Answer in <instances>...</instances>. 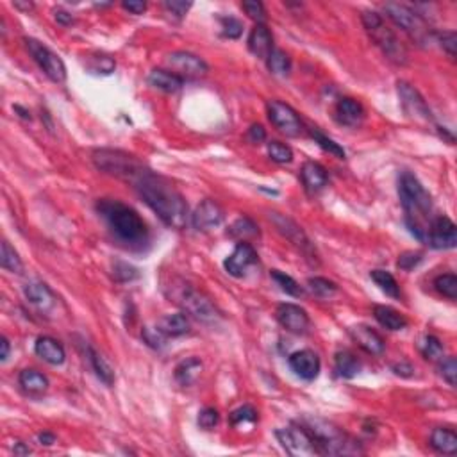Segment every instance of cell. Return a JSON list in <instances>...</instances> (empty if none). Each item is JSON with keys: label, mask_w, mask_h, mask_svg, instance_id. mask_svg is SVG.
<instances>
[{"label": "cell", "mask_w": 457, "mask_h": 457, "mask_svg": "<svg viewBox=\"0 0 457 457\" xmlns=\"http://www.w3.org/2000/svg\"><path fill=\"white\" fill-rule=\"evenodd\" d=\"M134 186L139 197L145 200V204L154 211L155 215L163 220L164 225L177 229V231L186 227L188 220H190V209H188L186 200L167 179L148 170L143 177L136 181Z\"/></svg>", "instance_id": "1"}, {"label": "cell", "mask_w": 457, "mask_h": 457, "mask_svg": "<svg viewBox=\"0 0 457 457\" xmlns=\"http://www.w3.org/2000/svg\"><path fill=\"white\" fill-rule=\"evenodd\" d=\"M97 213L124 247L139 251L148 243V227L136 209L115 199H100Z\"/></svg>", "instance_id": "2"}, {"label": "cell", "mask_w": 457, "mask_h": 457, "mask_svg": "<svg viewBox=\"0 0 457 457\" xmlns=\"http://www.w3.org/2000/svg\"><path fill=\"white\" fill-rule=\"evenodd\" d=\"M398 197H400L404 218L411 234L421 243H427L430 222L434 220L433 197L423 184L411 171H402L398 179Z\"/></svg>", "instance_id": "3"}, {"label": "cell", "mask_w": 457, "mask_h": 457, "mask_svg": "<svg viewBox=\"0 0 457 457\" xmlns=\"http://www.w3.org/2000/svg\"><path fill=\"white\" fill-rule=\"evenodd\" d=\"M300 423L313 436L318 456H356L365 452L354 437H350L330 421L322 418H304Z\"/></svg>", "instance_id": "4"}, {"label": "cell", "mask_w": 457, "mask_h": 457, "mask_svg": "<svg viewBox=\"0 0 457 457\" xmlns=\"http://www.w3.org/2000/svg\"><path fill=\"white\" fill-rule=\"evenodd\" d=\"M361 22L365 31L368 32L370 40L374 41L375 47L384 54L391 63L406 64L407 63V48L402 43L400 38L395 34L393 29L386 24L382 15L375 11H363Z\"/></svg>", "instance_id": "5"}, {"label": "cell", "mask_w": 457, "mask_h": 457, "mask_svg": "<svg viewBox=\"0 0 457 457\" xmlns=\"http://www.w3.org/2000/svg\"><path fill=\"white\" fill-rule=\"evenodd\" d=\"M384 13L397 27H400L420 47H427L436 40L434 29L430 27L426 16L420 15L416 9L397 4V2H388V4H384Z\"/></svg>", "instance_id": "6"}, {"label": "cell", "mask_w": 457, "mask_h": 457, "mask_svg": "<svg viewBox=\"0 0 457 457\" xmlns=\"http://www.w3.org/2000/svg\"><path fill=\"white\" fill-rule=\"evenodd\" d=\"M93 163L104 174L131 181L132 184L148 171V168L136 155L124 150H113V148H99L93 152Z\"/></svg>", "instance_id": "7"}, {"label": "cell", "mask_w": 457, "mask_h": 457, "mask_svg": "<svg viewBox=\"0 0 457 457\" xmlns=\"http://www.w3.org/2000/svg\"><path fill=\"white\" fill-rule=\"evenodd\" d=\"M170 297L174 298L175 304H179L183 311L190 316L202 323H216L220 318L218 309L215 304L211 302L209 298L202 293V291L195 290L193 286L186 283H181L179 286H171Z\"/></svg>", "instance_id": "8"}, {"label": "cell", "mask_w": 457, "mask_h": 457, "mask_svg": "<svg viewBox=\"0 0 457 457\" xmlns=\"http://www.w3.org/2000/svg\"><path fill=\"white\" fill-rule=\"evenodd\" d=\"M279 443L283 445L290 456L293 457H311L318 456V449L314 443L313 436L302 423H290L284 429H279L275 433Z\"/></svg>", "instance_id": "9"}, {"label": "cell", "mask_w": 457, "mask_h": 457, "mask_svg": "<svg viewBox=\"0 0 457 457\" xmlns=\"http://www.w3.org/2000/svg\"><path fill=\"white\" fill-rule=\"evenodd\" d=\"M24 43L32 59L36 61L38 66L43 70V73L52 83L63 84L66 80V66L56 52H52L50 48L45 47L41 41L34 40V38H24Z\"/></svg>", "instance_id": "10"}, {"label": "cell", "mask_w": 457, "mask_h": 457, "mask_svg": "<svg viewBox=\"0 0 457 457\" xmlns=\"http://www.w3.org/2000/svg\"><path fill=\"white\" fill-rule=\"evenodd\" d=\"M268 218H270V222L277 227V231L281 232V234H283L284 238L293 245V247H297L298 251L306 255L307 261L311 262L318 261V254H316V248H314L313 241H311L309 236L304 232V229L298 225L297 222L288 218L286 215H281V213H277V211H272L270 215H268Z\"/></svg>", "instance_id": "11"}, {"label": "cell", "mask_w": 457, "mask_h": 457, "mask_svg": "<svg viewBox=\"0 0 457 457\" xmlns=\"http://www.w3.org/2000/svg\"><path fill=\"white\" fill-rule=\"evenodd\" d=\"M268 118H270L272 125L277 129L279 132L290 136V138H297L304 132V124L298 113L291 108L290 104L283 102V100H270L267 106Z\"/></svg>", "instance_id": "12"}, {"label": "cell", "mask_w": 457, "mask_h": 457, "mask_svg": "<svg viewBox=\"0 0 457 457\" xmlns=\"http://www.w3.org/2000/svg\"><path fill=\"white\" fill-rule=\"evenodd\" d=\"M167 64L170 66V72L177 73L183 79H199V77L207 76V72H209V66L202 57L186 50H177L168 54Z\"/></svg>", "instance_id": "13"}, {"label": "cell", "mask_w": 457, "mask_h": 457, "mask_svg": "<svg viewBox=\"0 0 457 457\" xmlns=\"http://www.w3.org/2000/svg\"><path fill=\"white\" fill-rule=\"evenodd\" d=\"M397 92L400 97V104L407 116L418 120V122H426V124H433L434 116L430 113L429 106L423 100V97L420 95L416 87L411 86L406 80H398L397 83Z\"/></svg>", "instance_id": "14"}, {"label": "cell", "mask_w": 457, "mask_h": 457, "mask_svg": "<svg viewBox=\"0 0 457 457\" xmlns=\"http://www.w3.org/2000/svg\"><path fill=\"white\" fill-rule=\"evenodd\" d=\"M457 229L449 216H434L427 232V245L436 251H449L456 247Z\"/></svg>", "instance_id": "15"}, {"label": "cell", "mask_w": 457, "mask_h": 457, "mask_svg": "<svg viewBox=\"0 0 457 457\" xmlns=\"http://www.w3.org/2000/svg\"><path fill=\"white\" fill-rule=\"evenodd\" d=\"M223 220H225V211L213 199L202 200V202L197 206L195 213L191 215V223H193V227L200 232L213 231V229L222 225Z\"/></svg>", "instance_id": "16"}, {"label": "cell", "mask_w": 457, "mask_h": 457, "mask_svg": "<svg viewBox=\"0 0 457 457\" xmlns=\"http://www.w3.org/2000/svg\"><path fill=\"white\" fill-rule=\"evenodd\" d=\"M258 262V252L248 241H239L232 254L223 261V268L232 277H243Z\"/></svg>", "instance_id": "17"}, {"label": "cell", "mask_w": 457, "mask_h": 457, "mask_svg": "<svg viewBox=\"0 0 457 457\" xmlns=\"http://www.w3.org/2000/svg\"><path fill=\"white\" fill-rule=\"evenodd\" d=\"M275 316H277V322L281 323L288 332L306 334L311 325L307 311L302 309L300 306H297V304H281V306H277Z\"/></svg>", "instance_id": "18"}, {"label": "cell", "mask_w": 457, "mask_h": 457, "mask_svg": "<svg viewBox=\"0 0 457 457\" xmlns=\"http://www.w3.org/2000/svg\"><path fill=\"white\" fill-rule=\"evenodd\" d=\"M288 365H290L291 372H293L297 377H300L302 381H314L318 377L320 368H322V363H320V358L316 352L309 349L298 350V352H293V354L288 358Z\"/></svg>", "instance_id": "19"}, {"label": "cell", "mask_w": 457, "mask_h": 457, "mask_svg": "<svg viewBox=\"0 0 457 457\" xmlns=\"http://www.w3.org/2000/svg\"><path fill=\"white\" fill-rule=\"evenodd\" d=\"M350 336L358 343V346H361L366 354L370 356H382L386 350L384 339L381 338V334L375 332L374 329L366 325H356L352 329H349Z\"/></svg>", "instance_id": "20"}, {"label": "cell", "mask_w": 457, "mask_h": 457, "mask_svg": "<svg viewBox=\"0 0 457 457\" xmlns=\"http://www.w3.org/2000/svg\"><path fill=\"white\" fill-rule=\"evenodd\" d=\"M334 116H336V120H338L342 125L358 127V125H361L363 118H365V109H363L361 102H358V100L352 99V97H343V99H339L338 104H336Z\"/></svg>", "instance_id": "21"}, {"label": "cell", "mask_w": 457, "mask_h": 457, "mask_svg": "<svg viewBox=\"0 0 457 457\" xmlns=\"http://www.w3.org/2000/svg\"><path fill=\"white\" fill-rule=\"evenodd\" d=\"M34 352H36L38 358L43 359L45 363L52 366L63 365L64 359H66L64 346L57 339L50 338V336H40L34 343Z\"/></svg>", "instance_id": "22"}, {"label": "cell", "mask_w": 457, "mask_h": 457, "mask_svg": "<svg viewBox=\"0 0 457 457\" xmlns=\"http://www.w3.org/2000/svg\"><path fill=\"white\" fill-rule=\"evenodd\" d=\"M300 179H302L304 188H306L309 193H316V191L323 190L329 183V174H327L325 168L322 167L316 161H306L300 170Z\"/></svg>", "instance_id": "23"}, {"label": "cell", "mask_w": 457, "mask_h": 457, "mask_svg": "<svg viewBox=\"0 0 457 457\" xmlns=\"http://www.w3.org/2000/svg\"><path fill=\"white\" fill-rule=\"evenodd\" d=\"M248 50L254 54L255 57L267 59L268 54L274 50V38L267 25L258 24L248 34Z\"/></svg>", "instance_id": "24"}, {"label": "cell", "mask_w": 457, "mask_h": 457, "mask_svg": "<svg viewBox=\"0 0 457 457\" xmlns=\"http://www.w3.org/2000/svg\"><path fill=\"white\" fill-rule=\"evenodd\" d=\"M148 84L155 90L164 93H175L179 92L184 86V79L177 73L170 72V70H163V68H155L148 73Z\"/></svg>", "instance_id": "25"}, {"label": "cell", "mask_w": 457, "mask_h": 457, "mask_svg": "<svg viewBox=\"0 0 457 457\" xmlns=\"http://www.w3.org/2000/svg\"><path fill=\"white\" fill-rule=\"evenodd\" d=\"M24 295L32 306H36L41 311H47L54 306V295H52L50 288L43 283H38V281L25 284Z\"/></svg>", "instance_id": "26"}, {"label": "cell", "mask_w": 457, "mask_h": 457, "mask_svg": "<svg viewBox=\"0 0 457 457\" xmlns=\"http://www.w3.org/2000/svg\"><path fill=\"white\" fill-rule=\"evenodd\" d=\"M202 374V361L199 358H188L184 361H181L179 365L175 366V381L179 382L181 386L188 388L193 386L197 382V379Z\"/></svg>", "instance_id": "27"}, {"label": "cell", "mask_w": 457, "mask_h": 457, "mask_svg": "<svg viewBox=\"0 0 457 457\" xmlns=\"http://www.w3.org/2000/svg\"><path fill=\"white\" fill-rule=\"evenodd\" d=\"M157 327L163 330L167 338H179V336L190 332V318H188L186 313L167 314L160 320Z\"/></svg>", "instance_id": "28"}, {"label": "cell", "mask_w": 457, "mask_h": 457, "mask_svg": "<svg viewBox=\"0 0 457 457\" xmlns=\"http://www.w3.org/2000/svg\"><path fill=\"white\" fill-rule=\"evenodd\" d=\"M374 316L384 329L388 330H402L407 327V318L400 311L393 309L390 306H375Z\"/></svg>", "instance_id": "29"}, {"label": "cell", "mask_w": 457, "mask_h": 457, "mask_svg": "<svg viewBox=\"0 0 457 457\" xmlns=\"http://www.w3.org/2000/svg\"><path fill=\"white\" fill-rule=\"evenodd\" d=\"M430 447L436 452L445 454V456H456L457 454V436L452 429H443L437 427L430 434Z\"/></svg>", "instance_id": "30"}, {"label": "cell", "mask_w": 457, "mask_h": 457, "mask_svg": "<svg viewBox=\"0 0 457 457\" xmlns=\"http://www.w3.org/2000/svg\"><path fill=\"white\" fill-rule=\"evenodd\" d=\"M334 368L336 374L343 379H352L359 374L361 370V363L356 358L354 352L350 350H338L334 356Z\"/></svg>", "instance_id": "31"}, {"label": "cell", "mask_w": 457, "mask_h": 457, "mask_svg": "<svg viewBox=\"0 0 457 457\" xmlns=\"http://www.w3.org/2000/svg\"><path fill=\"white\" fill-rule=\"evenodd\" d=\"M86 358L87 361H90V365H92L97 377L106 386H113V382H115V370H113L111 365L104 359V356L100 354V352H97L93 346L86 345Z\"/></svg>", "instance_id": "32"}, {"label": "cell", "mask_w": 457, "mask_h": 457, "mask_svg": "<svg viewBox=\"0 0 457 457\" xmlns=\"http://www.w3.org/2000/svg\"><path fill=\"white\" fill-rule=\"evenodd\" d=\"M18 382H20L22 390L29 395H41L48 390V379L41 372L32 370V368L22 372Z\"/></svg>", "instance_id": "33"}, {"label": "cell", "mask_w": 457, "mask_h": 457, "mask_svg": "<svg viewBox=\"0 0 457 457\" xmlns=\"http://www.w3.org/2000/svg\"><path fill=\"white\" fill-rule=\"evenodd\" d=\"M227 234L231 236L232 239H236V241H248V239L258 238L259 227L255 225V222L252 218H248V216H241V218H238L231 227H229Z\"/></svg>", "instance_id": "34"}, {"label": "cell", "mask_w": 457, "mask_h": 457, "mask_svg": "<svg viewBox=\"0 0 457 457\" xmlns=\"http://www.w3.org/2000/svg\"><path fill=\"white\" fill-rule=\"evenodd\" d=\"M418 349H420L421 356L427 361H442L443 359V343L442 339L433 336V334H426L421 336L418 342Z\"/></svg>", "instance_id": "35"}, {"label": "cell", "mask_w": 457, "mask_h": 457, "mask_svg": "<svg viewBox=\"0 0 457 457\" xmlns=\"http://www.w3.org/2000/svg\"><path fill=\"white\" fill-rule=\"evenodd\" d=\"M267 64H268V70H270L274 76L286 77L288 73L291 72L290 56H288L284 50H281V48H274V50L268 54Z\"/></svg>", "instance_id": "36"}, {"label": "cell", "mask_w": 457, "mask_h": 457, "mask_svg": "<svg viewBox=\"0 0 457 457\" xmlns=\"http://www.w3.org/2000/svg\"><path fill=\"white\" fill-rule=\"evenodd\" d=\"M370 277H372V281H374V283L377 284V286L381 288L386 295H388V297L400 298V286H398V283L395 281V277L390 274V272L372 270Z\"/></svg>", "instance_id": "37"}, {"label": "cell", "mask_w": 457, "mask_h": 457, "mask_svg": "<svg viewBox=\"0 0 457 457\" xmlns=\"http://www.w3.org/2000/svg\"><path fill=\"white\" fill-rule=\"evenodd\" d=\"M0 265H2V268L8 272H11V274H22L24 272V262H22L20 255H18V252L15 251V248L9 245V241H2V254H0Z\"/></svg>", "instance_id": "38"}, {"label": "cell", "mask_w": 457, "mask_h": 457, "mask_svg": "<svg viewBox=\"0 0 457 457\" xmlns=\"http://www.w3.org/2000/svg\"><path fill=\"white\" fill-rule=\"evenodd\" d=\"M311 138L314 139V143L318 145L322 150L329 152L330 155H334V157H338V160H345V148L342 147L339 143H336L334 139H330L329 136L323 134L320 129H311Z\"/></svg>", "instance_id": "39"}, {"label": "cell", "mask_w": 457, "mask_h": 457, "mask_svg": "<svg viewBox=\"0 0 457 457\" xmlns=\"http://www.w3.org/2000/svg\"><path fill=\"white\" fill-rule=\"evenodd\" d=\"M270 275L275 283H277V286L281 288L284 293L290 295V297H302L304 295V288L300 286V284H298L293 277H290V275L284 274V272L272 270Z\"/></svg>", "instance_id": "40"}, {"label": "cell", "mask_w": 457, "mask_h": 457, "mask_svg": "<svg viewBox=\"0 0 457 457\" xmlns=\"http://www.w3.org/2000/svg\"><path fill=\"white\" fill-rule=\"evenodd\" d=\"M258 411L254 409L252 406H241L238 407V409L232 411L231 414H229V421H231V426L236 427V429H239V427H245V426H254L255 421H258Z\"/></svg>", "instance_id": "41"}, {"label": "cell", "mask_w": 457, "mask_h": 457, "mask_svg": "<svg viewBox=\"0 0 457 457\" xmlns=\"http://www.w3.org/2000/svg\"><path fill=\"white\" fill-rule=\"evenodd\" d=\"M434 288H436L437 293L447 297L449 300H456L457 298V277L454 274L437 275L434 279Z\"/></svg>", "instance_id": "42"}, {"label": "cell", "mask_w": 457, "mask_h": 457, "mask_svg": "<svg viewBox=\"0 0 457 457\" xmlns=\"http://www.w3.org/2000/svg\"><path fill=\"white\" fill-rule=\"evenodd\" d=\"M307 284H309V290L320 298H330L338 293V284L325 277H311Z\"/></svg>", "instance_id": "43"}, {"label": "cell", "mask_w": 457, "mask_h": 457, "mask_svg": "<svg viewBox=\"0 0 457 457\" xmlns=\"http://www.w3.org/2000/svg\"><path fill=\"white\" fill-rule=\"evenodd\" d=\"M268 157L279 164H290L293 161V150L283 141H270L267 147Z\"/></svg>", "instance_id": "44"}, {"label": "cell", "mask_w": 457, "mask_h": 457, "mask_svg": "<svg viewBox=\"0 0 457 457\" xmlns=\"http://www.w3.org/2000/svg\"><path fill=\"white\" fill-rule=\"evenodd\" d=\"M141 338H143V342L147 343L148 346H152V349L155 350H161L164 349V345H167V336L163 334V330L160 329V327H143V330H141Z\"/></svg>", "instance_id": "45"}, {"label": "cell", "mask_w": 457, "mask_h": 457, "mask_svg": "<svg viewBox=\"0 0 457 457\" xmlns=\"http://www.w3.org/2000/svg\"><path fill=\"white\" fill-rule=\"evenodd\" d=\"M113 277H115V281H118V283H131V281L139 277V272L138 268L129 265V262L116 261L115 267H113Z\"/></svg>", "instance_id": "46"}, {"label": "cell", "mask_w": 457, "mask_h": 457, "mask_svg": "<svg viewBox=\"0 0 457 457\" xmlns=\"http://www.w3.org/2000/svg\"><path fill=\"white\" fill-rule=\"evenodd\" d=\"M437 370H440V375L443 377V381L449 382V386L456 388L457 384V361L456 358H447L440 361V366H437Z\"/></svg>", "instance_id": "47"}, {"label": "cell", "mask_w": 457, "mask_h": 457, "mask_svg": "<svg viewBox=\"0 0 457 457\" xmlns=\"http://www.w3.org/2000/svg\"><path fill=\"white\" fill-rule=\"evenodd\" d=\"M220 421V414L215 407H204L199 413V418H197V423H199L200 429L204 430H213Z\"/></svg>", "instance_id": "48"}, {"label": "cell", "mask_w": 457, "mask_h": 457, "mask_svg": "<svg viewBox=\"0 0 457 457\" xmlns=\"http://www.w3.org/2000/svg\"><path fill=\"white\" fill-rule=\"evenodd\" d=\"M437 43L442 45L443 50L449 54L450 59H456V48H457V34L454 31H443L436 32Z\"/></svg>", "instance_id": "49"}, {"label": "cell", "mask_w": 457, "mask_h": 457, "mask_svg": "<svg viewBox=\"0 0 457 457\" xmlns=\"http://www.w3.org/2000/svg\"><path fill=\"white\" fill-rule=\"evenodd\" d=\"M241 8L245 9V13L251 16L252 20L265 25V22H267V9H265L262 2H258V0H248V2H243Z\"/></svg>", "instance_id": "50"}, {"label": "cell", "mask_w": 457, "mask_h": 457, "mask_svg": "<svg viewBox=\"0 0 457 457\" xmlns=\"http://www.w3.org/2000/svg\"><path fill=\"white\" fill-rule=\"evenodd\" d=\"M222 22V32L225 38H231V40H238L243 32V24L234 18V16H225V18H220Z\"/></svg>", "instance_id": "51"}, {"label": "cell", "mask_w": 457, "mask_h": 457, "mask_svg": "<svg viewBox=\"0 0 457 457\" xmlns=\"http://www.w3.org/2000/svg\"><path fill=\"white\" fill-rule=\"evenodd\" d=\"M421 259H423V254H421V252L407 251V252H404V254L398 255L397 267L404 272H411L413 268H416L418 265H420Z\"/></svg>", "instance_id": "52"}, {"label": "cell", "mask_w": 457, "mask_h": 457, "mask_svg": "<svg viewBox=\"0 0 457 457\" xmlns=\"http://www.w3.org/2000/svg\"><path fill=\"white\" fill-rule=\"evenodd\" d=\"M164 9H167L170 15H174L177 20L184 18L188 15V11L191 9V2H183V0H170V2H164Z\"/></svg>", "instance_id": "53"}, {"label": "cell", "mask_w": 457, "mask_h": 457, "mask_svg": "<svg viewBox=\"0 0 457 457\" xmlns=\"http://www.w3.org/2000/svg\"><path fill=\"white\" fill-rule=\"evenodd\" d=\"M122 8L132 15H143L147 11V4L143 0H125V2H122Z\"/></svg>", "instance_id": "54"}, {"label": "cell", "mask_w": 457, "mask_h": 457, "mask_svg": "<svg viewBox=\"0 0 457 457\" xmlns=\"http://www.w3.org/2000/svg\"><path fill=\"white\" fill-rule=\"evenodd\" d=\"M248 139H251L252 143H261V141L267 139V131H265V127H262L261 124L251 125V129H248Z\"/></svg>", "instance_id": "55"}, {"label": "cell", "mask_w": 457, "mask_h": 457, "mask_svg": "<svg viewBox=\"0 0 457 457\" xmlns=\"http://www.w3.org/2000/svg\"><path fill=\"white\" fill-rule=\"evenodd\" d=\"M391 370H393L395 375H400V377H406L407 379V377H413L414 366L411 365V363L402 361V363H397V365L391 366Z\"/></svg>", "instance_id": "56"}, {"label": "cell", "mask_w": 457, "mask_h": 457, "mask_svg": "<svg viewBox=\"0 0 457 457\" xmlns=\"http://www.w3.org/2000/svg\"><path fill=\"white\" fill-rule=\"evenodd\" d=\"M54 18H56L57 24L64 25V27L70 24H73V16L70 15V13L63 11V9H57V11H54Z\"/></svg>", "instance_id": "57"}, {"label": "cell", "mask_w": 457, "mask_h": 457, "mask_svg": "<svg viewBox=\"0 0 457 457\" xmlns=\"http://www.w3.org/2000/svg\"><path fill=\"white\" fill-rule=\"evenodd\" d=\"M0 361H8L9 358V352H11V345H9V339L6 338V336H2V339H0Z\"/></svg>", "instance_id": "58"}, {"label": "cell", "mask_w": 457, "mask_h": 457, "mask_svg": "<svg viewBox=\"0 0 457 457\" xmlns=\"http://www.w3.org/2000/svg\"><path fill=\"white\" fill-rule=\"evenodd\" d=\"M38 442L45 447H50L56 443V436H54L52 433H40L38 434Z\"/></svg>", "instance_id": "59"}, {"label": "cell", "mask_w": 457, "mask_h": 457, "mask_svg": "<svg viewBox=\"0 0 457 457\" xmlns=\"http://www.w3.org/2000/svg\"><path fill=\"white\" fill-rule=\"evenodd\" d=\"M15 454L16 456H29V454H31V449H29V447H25L24 443H16L15 445Z\"/></svg>", "instance_id": "60"}, {"label": "cell", "mask_w": 457, "mask_h": 457, "mask_svg": "<svg viewBox=\"0 0 457 457\" xmlns=\"http://www.w3.org/2000/svg\"><path fill=\"white\" fill-rule=\"evenodd\" d=\"M13 6H15L16 9H24V11H27V13L31 11L32 8H34V4H32V2H25V4H24V2H15Z\"/></svg>", "instance_id": "61"}, {"label": "cell", "mask_w": 457, "mask_h": 457, "mask_svg": "<svg viewBox=\"0 0 457 457\" xmlns=\"http://www.w3.org/2000/svg\"><path fill=\"white\" fill-rule=\"evenodd\" d=\"M15 111H16V113H20V118L29 120V122H31V113H29L27 109H22L20 106H15Z\"/></svg>", "instance_id": "62"}]
</instances>
